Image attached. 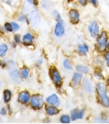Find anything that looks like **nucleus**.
Instances as JSON below:
<instances>
[{
  "label": "nucleus",
  "mask_w": 109,
  "mask_h": 124,
  "mask_svg": "<svg viewBox=\"0 0 109 124\" xmlns=\"http://www.w3.org/2000/svg\"><path fill=\"white\" fill-rule=\"evenodd\" d=\"M10 24H11L12 28H13V31L16 32V31H18L19 29H20V26H19V24H18V23L12 21V22H10Z\"/></svg>",
  "instance_id": "25"
},
{
  "label": "nucleus",
  "mask_w": 109,
  "mask_h": 124,
  "mask_svg": "<svg viewBox=\"0 0 109 124\" xmlns=\"http://www.w3.org/2000/svg\"><path fill=\"white\" fill-rule=\"evenodd\" d=\"M6 113H7V111H6V108H2L1 110H0V114H1L2 116H6Z\"/></svg>",
  "instance_id": "31"
},
{
  "label": "nucleus",
  "mask_w": 109,
  "mask_h": 124,
  "mask_svg": "<svg viewBox=\"0 0 109 124\" xmlns=\"http://www.w3.org/2000/svg\"><path fill=\"white\" fill-rule=\"evenodd\" d=\"M107 83H108V84L109 85V78H108V80H107Z\"/></svg>",
  "instance_id": "36"
},
{
  "label": "nucleus",
  "mask_w": 109,
  "mask_h": 124,
  "mask_svg": "<svg viewBox=\"0 0 109 124\" xmlns=\"http://www.w3.org/2000/svg\"><path fill=\"white\" fill-rule=\"evenodd\" d=\"M30 105L33 109H40L44 105V98L40 94H35L30 98Z\"/></svg>",
  "instance_id": "3"
},
{
  "label": "nucleus",
  "mask_w": 109,
  "mask_h": 124,
  "mask_svg": "<svg viewBox=\"0 0 109 124\" xmlns=\"http://www.w3.org/2000/svg\"><path fill=\"white\" fill-rule=\"evenodd\" d=\"M83 87H84V89L85 90V92L89 93L92 92V83H91V81L89 80V79L85 78V79H84Z\"/></svg>",
  "instance_id": "16"
},
{
  "label": "nucleus",
  "mask_w": 109,
  "mask_h": 124,
  "mask_svg": "<svg viewBox=\"0 0 109 124\" xmlns=\"http://www.w3.org/2000/svg\"><path fill=\"white\" fill-rule=\"evenodd\" d=\"M89 34L92 38H97L100 33V27L97 21H92L88 27Z\"/></svg>",
  "instance_id": "5"
},
{
  "label": "nucleus",
  "mask_w": 109,
  "mask_h": 124,
  "mask_svg": "<svg viewBox=\"0 0 109 124\" xmlns=\"http://www.w3.org/2000/svg\"><path fill=\"white\" fill-rule=\"evenodd\" d=\"M70 117L68 115H62L60 117V122L62 123H70Z\"/></svg>",
  "instance_id": "23"
},
{
  "label": "nucleus",
  "mask_w": 109,
  "mask_h": 124,
  "mask_svg": "<svg viewBox=\"0 0 109 124\" xmlns=\"http://www.w3.org/2000/svg\"><path fill=\"white\" fill-rule=\"evenodd\" d=\"M96 90L101 104L105 107H109V97L107 94V87L103 83H99L96 86Z\"/></svg>",
  "instance_id": "1"
},
{
  "label": "nucleus",
  "mask_w": 109,
  "mask_h": 124,
  "mask_svg": "<svg viewBox=\"0 0 109 124\" xmlns=\"http://www.w3.org/2000/svg\"><path fill=\"white\" fill-rule=\"evenodd\" d=\"M8 51V46L6 44L0 45V57H5Z\"/></svg>",
  "instance_id": "20"
},
{
  "label": "nucleus",
  "mask_w": 109,
  "mask_h": 124,
  "mask_svg": "<svg viewBox=\"0 0 109 124\" xmlns=\"http://www.w3.org/2000/svg\"><path fill=\"white\" fill-rule=\"evenodd\" d=\"M94 76L96 78H97L98 79H104V75L102 74L100 71H96L94 73Z\"/></svg>",
  "instance_id": "27"
},
{
  "label": "nucleus",
  "mask_w": 109,
  "mask_h": 124,
  "mask_svg": "<svg viewBox=\"0 0 109 124\" xmlns=\"http://www.w3.org/2000/svg\"><path fill=\"white\" fill-rule=\"evenodd\" d=\"M21 36H20L18 34H16L14 35V42H16L17 44H19V43H21Z\"/></svg>",
  "instance_id": "29"
},
{
  "label": "nucleus",
  "mask_w": 109,
  "mask_h": 124,
  "mask_svg": "<svg viewBox=\"0 0 109 124\" xmlns=\"http://www.w3.org/2000/svg\"><path fill=\"white\" fill-rule=\"evenodd\" d=\"M76 70H77L78 72H80L81 74H86L89 71V68L87 66H85V65H77Z\"/></svg>",
  "instance_id": "19"
},
{
  "label": "nucleus",
  "mask_w": 109,
  "mask_h": 124,
  "mask_svg": "<svg viewBox=\"0 0 109 124\" xmlns=\"http://www.w3.org/2000/svg\"><path fill=\"white\" fill-rule=\"evenodd\" d=\"M97 46L100 52H104L108 47V36L107 33L103 31L100 35L97 36Z\"/></svg>",
  "instance_id": "2"
},
{
  "label": "nucleus",
  "mask_w": 109,
  "mask_h": 124,
  "mask_svg": "<svg viewBox=\"0 0 109 124\" xmlns=\"http://www.w3.org/2000/svg\"><path fill=\"white\" fill-rule=\"evenodd\" d=\"M22 42H23V43H24L25 46H30V45H32V43H33V42H34L33 35H32L31 33H29V32L25 34L24 35H23Z\"/></svg>",
  "instance_id": "13"
},
{
  "label": "nucleus",
  "mask_w": 109,
  "mask_h": 124,
  "mask_svg": "<svg viewBox=\"0 0 109 124\" xmlns=\"http://www.w3.org/2000/svg\"><path fill=\"white\" fill-rule=\"evenodd\" d=\"M54 34L57 37H62V36H63L64 34H65V28H64L63 24L57 22V24H56L55 26Z\"/></svg>",
  "instance_id": "11"
},
{
  "label": "nucleus",
  "mask_w": 109,
  "mask_h": 124,
  "mask_svg": "<svg viewBox=\"0 0 109 124\" xmlns=\"http://www.w3.org/2000/svg\"><path fill=\"white\" fill-rule=\"evenodd\" d=\"M12 97V93L10 90H5L3 92V100L5 103H9Z\"/></svg>",
  "instance_id": "18"
},
{
  "label": "nucleus",
  "mask_w": 109,
  "mask_h": 124,
  "mask_svg": "<svg viewBox=\"0 0 109 124\" xmlns=\"http://www.w3.org/2000/svg\"><path fill=\"white\" fill-rule=\"evenodd\" d=\"M42 63H43V59H41V58H40V59H39L37 61H36V66H40V65L42 64Z\"/></svg>",
  "instance_id": "33"
},
{
  "label": "nucleus",
  "mask_w": 109,
  "mask_h": 124,
  "mask_svg": "<svg viewBox=\"0 0 109 124\" xmlns=\"http://www.w3.org/2000/svg\"><path fill=\"white\" fill-rule=\"evenodd\" d=\"M82 74L80 72H75L73 75V78H72V84L74 85V86H78L79 84H80L81 81L82 79Z\"/></svg>",
  "instance_id": "14"
},
{
  "label": "nucleus",
  "mask_w": 109,
  "mask_h": 124,
  "mask_svg": "<svg viewBox=\"0 0 109 124\" xmlns=\"http://www.w3.org/2000/svg\"><path fill=\"white\" fill-rule=\"evenodd\" d=\"M85 114V111L84 110H80V109H74L71 112V115H70V119L73 121H75V120L78 119H81L83 118Z\"/></svg>",
  "instance_id": "9"
},
{
  "label": "nucleus",
  "mask_w": 109,
  "mask_h": 124,
  "mask_svg": "<svg viewBox=\"0 0 109 124\" xmlns=\"http://www.w3.org/2000/svg\"><path fill=\"white\" fill-rule=\"evenodd\" d=\"M4 28L6 31L8 32H12L13 31V28H12V25L10 23H6L5 25H4Z\"/></svg>",
  "instance_id": "26"
},
{
  "label": "nucleus",
  "mask_w": 109,
  "mask_h": 124,
  "mask_svg": "<svg viewBox=\"0 0 109 124\" xmlns=\"http://www.w3.org/2000/svg\"><path fill=\"white\" fill-rule=\"evenodd\" d=\"M77 51L79 54L85 55L89 52V47L86 44H80L78 46Z\"/></svg>",
  "instance_id": "17"
},
{
  "label": "nucleus",
  "mask_w": 109,
  "mask_h": 124,
  "mask_svg": "<svg viewBox=\"0 0 109 124\" xmlns=\"http://www.w3.org/2000/svg\"><path fill=\"white\" fill-rule=\"evenodd\" d=\"M51 79L53 81V83H55V85L57 87H59L62 86V76L61 75L59 74V71L56 69V68H51Z\"/></svg>",
  "instance_id": "4"
},
{
  "label": "nucleus",
  "mask_w": 109,
  "mask_h": 124,
  "mask_svg": "<svg viewBox=\"0 0 109 124\" xmlns=\"http://www.w3.org/2000/svg\"><path fill=\"white\" fill-rule=\"evenodd\" d=\"M52 14H53L54 17L55 18L56 21H57L58 23H60V24H63V20L62 19L60 14H59V13L57 10H54L53 13H52Z\"/></svg>",
  "instance_id": "22"
},
{
  "label": "nucleus",
  "mask_w": 109,
  "mask_h": 124,
  "mask_svg": "<svg viewBox=\"0 0 109 124\" xmlns=\"http://www.w3.org/2000/svg\"><path fill=\"white\" fill-rule=\"evenodd\" d=\"M108 48L109 49V41H108Z\"/></svg>",
  "instance_id": "37"
},
{
  "label": "nucleus",
  "mask_w": 109,
  "mask_h": 124,
  "mask_svg": "<svg viewBox=\"0 0 109 124\" xmlns=\"http://www.w3.org/2000/svg\"><path fill=\"white\" fill-rule=\"evenodd\" d=\"M18 21H21V22H23V21H25L27 24H29V19L25 17V15H20L18 17Z\"/></svg>",
  "instance_id": "28"
},
{
  "label": "nucleus",
  "mask_w": 109,
  "mask_h": 124,
  "mask_svg": "<svg viewBox=\"0 0 109 124\" xmlns=\"http://www.w3.org/2000/svg\"><path fill=\"white\" fill-rule=\"evenodd\" d=\"M69 18L73 24H78L80 21V14L76 9H71L69 12Z\"/></svg>",
  "instance_id": "10"
},
{
  "label": "nucleus",
  "mask_w": 109,
  "mask_h": 124,
  "mask_svg": "<svg viewBox=\"0 0 109 124\" xmlns=\"http://www.w3.org/2000/svg\"><path fill=\"white\" fill-rule=\"evenodd\" d=\"M10 76L11 79L14 81V82L17 83H21V74H20V72L16 69V68L13 69L10 72Z\"/></svg>",
  "instance_id": "12"
},
{
  "label": "nucleus",
  "mask_w": 109,
  "mask_h": 124,
  "mask_svg": "<svg viewBox=\"0 0 109 124\" xmlns=\"http://www.w3.org/2000/svg\"><path fill=\"white\" fill-rule=\"evenodd\" d=\"M104 57H105V60H106V62H107V65L109 67V52L105 54Z\"/></svg>",
  "instance_id": "32"
},
{
  "label": "nucleus",
  "mask_w": 109,
  "mask_h": 124,
  "mask_svg": "<svg viewBox=\"0 0 109 124\" xmlns=\"http://www.w3.org/2000/svg\"><path fill=\"white\" fill-rule=\"evenodd\" d=\"M45 110H46V112H47L49 116H55L59 114V110L57 108V107L53 106V105H47L45 107Z\"/></svg>",
  "instance_id": "15"
},
{
  "label": "nucleus",
  "mask_w": 109,
  "mask_h": 124,
  "mask_svg": "<svg viewBox=\"0 0 109 124\" xmlns=\"http://www.w3.org/2000/svg\"><path fill=\"white\" fill-rule=\"evenodd\" d=\"M63 67H64L65 69H67V70H72L73 69L72 64L70 63V60H68V59H65L64 60V61H63Z\"/></svg>",
  "instance_id": "24"
},
{
  "label": "nucleus",
  "mask_w": 109,
  "mask_h": 124,
  "mask_svg": "<svg viewBox=\"0 0 109 124\" xmlns=\"http://www.w3.org/2000/svg\"><path fill=\"white\" fill-rule=\"evenodd\" d=\"M27 2L32 6H36L38 4V0H27Z\"/></svg>",
  "instance_id": "30"
},
{
  "label": "nucleus",
  "mask_w": 109,
  "mask_h": 124,
  "mask_svg": "<svg viewBox=\"0 0 109 124\" xmlns=\"http://www.w3.org/2000/svg\"><path fill=\"white\" fill-rule=\"evenodd\" d=\"M29 69L27 67H24L21 69V71H20V74H21V76L23 78V79H28L29 76Z\"/></svg>",
  "instance_id": "21"
},
{
  "label": "nucleus",
  "mask_w": 109,
  "mask_h": 124,
  "mask_svg": "<svg viewBox=\"0 0 109 124\" xmlns=\"http://www.w3.org/2000/svg\"><path fill=\"white\" fill-rule=\"evenodd\" d=\"M29 20L30 21L31 24L33 26L37 25L40 23V15L39 12L37 10L32 11L30 14H29Z\"/></svg>",
  "instance_id": "6"
},
{
  "label": "nucleus",
  "mask_w": 109,
  "mask_h": 124,
  "mask_svg": "<svg viewBox=\"0 0 109 124\" xmlns=\"http://www.w3.org/2000/svg\"><path fill=\"white\" fill-rule=\"evenodd\" d=\"M79 2H80V4L82 5V6H85L87 3V0H79Z\"/></svg>",
  "instance_id": "34"
},
{
  "label": "nucleus",
  "mask_w": 109,
  "mask_h": 124,
  "mask_svg": "<svg viewBox=\"0 0 109 124\" xmlns=\"http://www.w3.org/2000/svg\"><path fill=\"white\" fill-rule=\"evenodd\" d=\"M46 102L50 105H53L55 107H59L60 105V101L56 94H51V95L48 97L46 98Z\"/></svg>",
  "instance_id": "8"
},
{
  "label": "nucleus",
  "mask_w": 109,
  "mask_h": 124,
  "mask_svg": "<svg viewBox=\"0 0 109 124\" xmlns=\"http://www.w3.org/2000/svg\"><path fill=\"white\" fill-rule=\"evenodd\" d=\"M90 2L92 3V5H94L95 6H97V0H89Z\"/></svg>",
  "instance_id": "35"
},
{
  "label": "nucleus",
  "mask_w": 109,
  "mask_h": 124,
  "mask_svg": "<svg viewBox=\"0 0 109 124\" xmlns=\"http://www.w3.org/2000/svg\"><path fill=\"white\" fill-rule=\"evenodd\" d=\"M30 94L28 92V91H21V93H19L18 95V101L19 103H21L22 104H26L29 102V101H30Z\"/></svg>",
  "instance_id": "7"
}]
</instances>
